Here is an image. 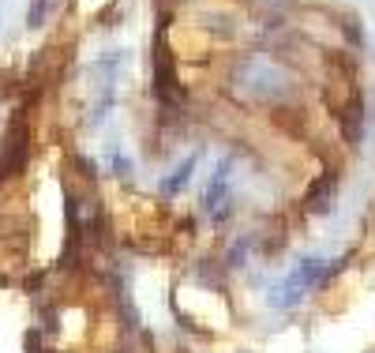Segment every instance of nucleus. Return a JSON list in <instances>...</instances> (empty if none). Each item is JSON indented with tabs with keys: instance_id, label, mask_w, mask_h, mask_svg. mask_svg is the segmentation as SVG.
Segmentation results:
<instances>
[{
	"instance_id": "nucleus-2",
	"label": "nucleus",
	"mask_w": 375,
	"mask_h": 353,
	"mask_svg": "<svg viewBox=\"0 0 375 353\" xmlns=\"http://www.w3.org/2000/svg\"><path fill=\"white\" fill-rule=\"evenodd\" d=\"M334 173H327L323 180H316L311 185V192H308V210H327V199H330V192H334Z\"/></svg>"
},
{
	"instance_id": "nucleus-1",
	"label": "nucleus",
	"mask_w": 375,
	"mask_h": 353,
	"mask_svg": "<svg viewBox=\"0 0 375 353\" xmlns=\"http://www.w3.org/2000/svg\"><path fill=\"white\" fill-rule=\"evenodd\" d=\"M338 117H341V132H346L349 143H360V128H364V98H360V94H353Z\"/></svg>"
}]
</instances>
